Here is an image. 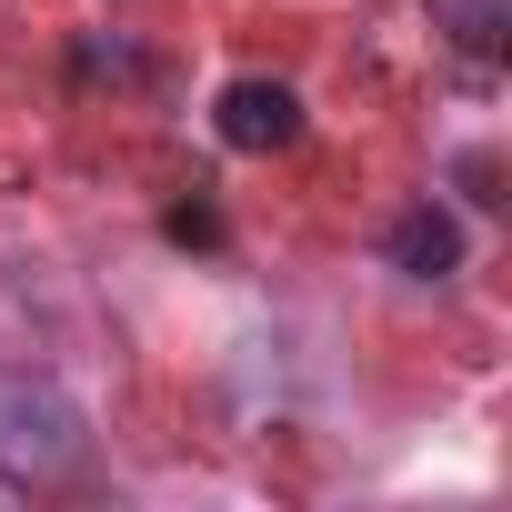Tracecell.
I'll use <instances>...</instances> for the list:
<instances>
[{"label":"cell","mask_w":512,"mask_h":512,"mask_svg":"<svg viewBox=\"0 0 512 512\" xmlns=\"http://www.w3.org/2000/svg\"><path fill=\"white\" fill-rule=\"evenodd\" d=\"M81 452H91V422H81V402L61 382L0 372V472L11 482H61V472H81Z\"/></svg>","instance_id":"obj_1"},{"label":"cell","mask_w":512,"mask_h":512,"mask_svg":"<svg viewBox=\"0 0 512 512\" xmlns=\"http://www.w3.org/2000/svg\"><path fill=\"white\" fill-rule=\"evenodd\" d=\"M211 131H221L231 151H292V141H302V91L251 71V81H231V91L211 101Z\"/></svg>","instance_id":"obj_2"},{"label":"cell","mask_w":512,"mask_h":512,"mask_svg":"<svg viewBox=\"0 0 512 512\" xmlns=\"http://www.w3.org/2000/svg\"><path fill=\"white\" fill-rule=\"evenodd\" d=\"M382 251H392V272H412V282H452V272H462V221H452L442 201H412Z\"/></svg>","instance_id":"obj_3"},{"label":"cell","mask_w":512,"mask_h":512,"mask_svg":"<svg viewBox=\"0 0 512 512\" xmlns=\"http://www.w3.org/2000/svg\"><path fill=\"white\" fill-rule=\"evenodd\" d=\"M422 11L462 61H502V41H512V0H422Z\"/></svg>","instance_id":"obj_4"}]
</instances>
